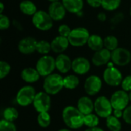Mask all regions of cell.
Wrapping results in <instances>:
<instances>
[{"label": "cell", "instance_id": "39", "mask_svg": "<svg viewBox=\"0 0 131 131\" xmlns=\"http://www.w3.org/2000/svg\"><path fill=\"white\" fill-rule=\"evenodd\" d=\"M97 19H98L100 21H101V22H104V21H105L107 20V15H106V13L104 12H99V13L97 14Z\"/></svg>", "mask_w": 131, "mask_h": 131}, {"label": "cell", "instance_id": "1", "mask_svg": "<svg viewBox=\"0 0 131 131\" xmlns=\"http://www.w3.org/2000/svg\"><path fill=\"white\" fill-rule=\"evenodd\" d=\"M62 119L65 125L72 130L79 129L84 125V115L73 106H68L63 109Z\"/></svg>", "mask_w": 131, "mask_h": 131}, {"label": "cell", "instance_id": "45", "mask_svg": "<svg viewBox=\"0 0 131 131\" xmlns=\"http://www.w3.org/2000/svg\"><path fill=\"white\" fill-rule=\"evenodd\" d=\"M129 97H130V101H131V91H130V94H129Z\"/></svg>", "mask_w": 131, "mask_h": 131}, {"label": "cell", "instance_id": "26", "mask_svg": "<svg viewBox=\"0 0 131 131\" xmlns=\"http://www.w3.org/2000/svg\"><path fill=\"white\" fill-rule=\"evenodd\" d=\"M104 48L109 50L110 51H113L118 48V39L114 35H107L104 38Z\"/></svg>", "mask_w": 131, "mask_h": 131}, {"label": "cell", "instance_id": "11", "mask_svg": "<svg viewBox=\"0 0 131 131\" xmlns=\"http://www.w3.org/2000/svg\"><path fill=\"white\" fill-rule=\"evenodd\" d=\"M130 97L127 91L124 90H119L115 91L111 97V103L114 110L124 111L129 104Z\"/></svg>", "mask_w": 131, "mask_h": 131}, {"label": "cell", "instance_id": "31", "mask_svg": "<svg viewBox=\"0 0 131 131\" xmlns=\"http://www.w3.org/2000/svg\"><path fill=\"white\" fill-rule=\"evenodd\" d=\"M99 124V117L94 114H90L84 116V125L88 128L96 127Z\"/></svg>", "mask_w": 131, "mask_h": 131}, {"label": "cell", "instance_id": "46", "mask_svg": "<svg viewBox=\"0 0 131 131\" xmlns=\"http://www.w3.org/2000/svg\"><path fill=\"white\" fill-rule=\"evenodd\" d=\"M130 16H131V7H130Z\"/></svg>", "mask_w": 131, "mask_h": 131}, {"label": "cell", "instance_id": "15", "mask_svg": "<svg viewBox=\"0 0 131 131\" xmlns=\"http://www.w3.org/2000/svg\"><path fill=\"white\" fill-rule=\"evenodd\" d=\"M91 69L90 61L84 57H77L72 61L71 70L78 75L86 74Z\"/></svg>", "mask_w": 131, "mask_h": 131}, {"label": "cell", "instance_id": "44", "mask_svg": "<svg viewBox=\"0 0 131 131\" xmlns=\"http://www.w3.org/2000/svg\"><path fill=\"white\" fill-rule=\"evenodd\" d=\"M50 2H58V1H61V0H48Z\"/></svg>", "mask_w": 131, "mask_h": 131}, {"label": "cell", "instance_id": "16", "mask_svg": "<svg viewBox=\"0 0 131 131\" xmlns=\"http://www.w3.org/2000/svg\"><path fill=\"white\" fill-rule=\"evenodd\" d=\"M111 60V51L104 48L101 50L94 52L91 58V62L94 66L101 67L109 63Z\"/></svg>", "mask_w": 131, "mask_h": 131}, {"label": "cell", "instance_id": "30", "mask_svg": "<svg viewBox=\"0 0 131 131\" xmlns=\"http://www.w3.org/2000/svg\"><path fill=\"white\" fill-rule=\"evenodd\" d=\"M51 116L48 112H42V113H38V117H37V121L38 125L42 127V128H47L50 126L51 124Z\"/></svg>", "mask_w": 131, "mask_h": 131}, {"label": "cell", "instance_id": "9", "mask_svg": "<svg viewBox=\"0 0 131 131\" xmlns=\"http://www.w3.org/2000/svg\"><path fill=\"white\" fill-rule=\"evenodd\" d=\"M111 61L117 66L124 67L131 61V52L125 48L118 47L111 51Z\"/></svg>", "mask_w": 131, "mask_h": 131}, {"label": "cell", "instance_id": "22", "mask_svg": "<svg viewBox=\"0 0 131 131\" xmlns=\"http://www.w3.org/2000/svg\"><path fill=\"white\" fill-rule=\"evenodd\" d=\"M87 45L91 50H92L95 52L98 51L104 48V38H102V37L99 35L92 34L90 35Z\"/></svg>", "mask_w": 131, "mask_h": 131}, {"label": "cell", "instance_id": "34", "mask_svg": "<svg viewBox=\"0 0 131 131\" xmlns=\"http://www.w3.org/2000/svg\"><path fill=\"white\" fill-rule=\"evenodd\" d=\"M11 25V21L9 18L4 15V14H0V30L1 31H5L8 29Z\"/></svg>", "mask_w": 131, "mask_h": 131}, {"label": "cell", "instance_id": "19", "mask_svg": "<svg viewBox=\"0 0 131 131\" xmlns=\"http://www.w3.org/2000/svg\"><path fill=\"white\" fill-rule=\"evenodd\" d=\"M77 108L85 116L90 114L94 111V102L86 96L81 97L78 99L77 103Z\"/></svg>", "mask_w": 131, "mask_h": 131}, {"label": "cell", "instance_id": "14", "mask_svg": "<svg viewBox=\"0 0 131 131\" xmlns=\"http://www.w3.org/2000/svg\"><path fill=\"white\" fill-rule=\"evenodd\" d=\"M38 41L31 36L21 38L18 44V49L22 54L28 55L36 51Z\"/></svg>", "mask_w": 131, "mask_h": 131}, {"label": "cell", "instance_id": "27", "mask_svg": "<svg viewBox=\"0 0 131 131\" xmlns=\"http://www.w3.org/2000/svg\"><path fill=\"white\" fill-rule=\"evenodd\" d=\"M2 117L4 120L7 121L13 122L18 117V111H17L16 108L13 107H8L3 111Z\"/></svg>", "mask_w": 131, "mask_h": 131}, {"label": "cell", "instance_id": "42", "mask_svg": "<svg viewBox=\"0 0 131 131\" xmlns=\"http://www.w3.org/2000/svg\"><path fill=\"white\" fill-rule=\"evenodd\" d=\"M4 8H5L4 4H3V2H0V14H3Z\"/></svg>", "mask_w": 131, "mask_h": 131}, {"label": "cell", "instance_id": "8", "mask_svg": "<svg viewBox=\"0 0 131 131\" xmlns=\"http://www.w3.org/2000/svg\"><path fill=\"white\" fill-rule=\"evenodd\" d=\"M103 78L107 84L112 87L119 86L124 79L121 71L114 66H109L104 70Z\"/></svg>", "mask_w": 131, "mask_h": 131}, {"label": "cell", "instance_id": "35", "mask_svg": "<svg viewBox=\"0 0 131 131\" xmlns=\"http://www.w3.org/2000/svg\"><path fill=\"white\" fill-rule=\"evenodd\" d=\"M71 28L66 24H61L58 26V35L63 36V37H66L68 38V36L70 35L71 32Z\"/></svg>", "mask_w": 131, "mask_h": 131}, {"label": "cell", "instance_id": "6", "mask_svg": "<svg viewBox=\"0 0 131 131\" xmlns=\"http://www.w3.org/2000/svg\"><path fill=\"white\" fill-rule=\"evenodd\" d=\"M94 111L96 114L101 118H107L114 111L111 100L104 96L98 97L94 101Z\"/></svg>", "mask_w": 131, "mask_h": 131}, {"label": "cell", "instance_id": "23", "mask_svg": "<svg viewBox=\"0 0 131 131\" xmlns=\"http://www.w3.org/2000/svg\"><path fill=\"white\" fill-rule=\"evenodd\" d=\"M21 12L28 16H33L38 11L36 5L31 0H22L19 4Z\"/></svg>", "mask_w": 131, "mask_h": 131}, {"label": "cell", "instance_id": "21", "mask_svg": "<svg viewBox=\"0 0 131 131\" xmlns=\"http://www.w3.org/2000/svg\"><path fill=\"white\" fill-rule=\"evenodd\" d=\"M41 75L37 69L33 68H25L21 72V79L28 84H33L38 81Z\"/></svg>", "mask_w": 131, "mask_h": 131}, {"label": "cell", "instance_id": "17", "mask_svg": "<svg viewBox=\"0 0 131 131\" xmlns=\"http://www.w3.org/2000/svg\"><path fill=\"white\" fill-rule=\"evenodd\" d=\"M56 69L61 74L68 73L72 67V61L65 54H60L55 58Z\"/></svg>", "mask_w": 131, "mask_h": 131}, {"label": "cell", "instance_id": "4", "mask_svg": "<svg viewBox=\"0 0 131 131\" xmlns=\"http://www.w3.org/2000/svg\"><path fill=\"white\" fill-rule=\"evenodd\" d=\"M91 34L89 31L84 27H77L71 30L68 36L70 45L73 47H82L88 44Z\"/></svg>", "mask_w": 131, "mask_h": 131}, {"label": "cell", "instance_id": "3", "mask_svg": "<svg viewBox=\"0 0 131 131\" xmlns=\"http://www.w3.org/2000/svg\"><path fill=\"white\" fill-rule=\"evenodd\" d=\"M31 22L35 28L41 31H48L54 25V21L48 12L44 10H38L31 18Z\"/></svg>", "mask_w": 131, "mask_h": 131}, {"label": "cell", "instance_id": "12", "mask_svg": "<svg viewBox=\"0 0 131 131\" xmlns=\"http://www.w3.org/2000/svg\"><path fill=\"white\" fill-rule=\"evenodd\" d=\"M84 88L88 95L94 96L100 92L102 88V81L97 75H91L86 78Z\"/></svg>", "mask_w": 131, "mask_h": 131}, {"label": "cell", "instance_id": "25", "mask_svg": "<svg viewBox=\"0 0 131 131\" xmlns=\"http://www.w3.org/2000/svg\"><path fill=\"white\" fill-rule=\"evenodd\" d=\"M106 124L111 131H121L122 128V124L119 118L114 117V115H111L106 118Z\"/></svg>", "mask_w": 131, "mask_h": 131}, {"label": "cell", "instance_id": "28", "mask_svg": "<svg viewBox=\"0 0 131 131\" xmlns=\"http://www.w3.org/2000/svg\"><path fill=\"white\" fill-rule=\"evenodd\" d=\"M121 0H102L101 8L107 12H114L119 8Z\"/></svg>", "mask_w": 131, "mask_h": 131}, {"label": "cell", "instance_id": "33", "mask_svg": "<svg viewBox=\"0 0 131 131\" xmlns=\"http://www.w3.org/2000/svg\"><path fill=\"white\" fill-rule=\"evenodd\" d=\"M16 127L13 122L7 121L4 119L0 121V131H16Z\"/></svg>", "mask_w": 131, "mask_h": 131}, {"label": "cell", "instance_id": "36", "mask_svg": "<svg viewBox=\"0 0 131 131\" xmlns=\"http://www.w3.org/2000/svg\"><path fill=\"white\" fill-rule=\"evenodd\" d=\"M121 87L122 89L125 91H131V74L126 76L121 83Z\"/></svg>", "mask_w": 131, "mask_h": 131}, {"label": "cell", "instance_id": "18", "mask_svg": "<svg viewBox=\"0 0 131 131\" xmlns=\"http://www.w3.org/2000/svg\"><path fill=\"white\" fill-rule=\"evenodd\" d=\"M51 51L55 54H63L64 51H65L68 46L70 45L68 38L66 37H63L61 35L56 36L51 41Z\"/></svg>", "mask_w": 131, "mask_h": 131}, {"label": "cell", "instance_id": "38", "mask_svg": "<svg viewBox=\"0 0 131 131\" xmlns=\"http://www.w3.org/2000/svg\"><path fill=\"white\" fill-rule=\"evenodd\" d=\"M88 5L94 8H97L101 7L102 0H86Z\"/></svg>", "mask_w": 131, "mask_h": 131}, {"label": "cell", "instance_id": "13", "mask_svg": "<svg viewBox=\"0 0 131 131\" xmlns=\"http://www.w3.org/2000/svg\"><path fill=\"white\" fill-rule=\"evenodd\" d=\"M47 12L54 21H60L63 20L68 12L61 1L51 2Z\"/></svg>", "mask_w": 131, "mask_h": 131}, {"label": "cell", "instance_id": "40", "mask_svg": "<svg viewBox=\"0 0 131 131\" xmlns=\"http://www.w3.org/2000/svg\"><path fill=\"white\" fill-rule=\"evenodd\" d=\"M113 114H114V117H116L117 118H121V117H123L124 111H122V110H114Z\"/></svg>", "mask_w": 131, "mask_h": 131}, {"label": "cell", "instance_id": "20", "mask_svg": "<svg viewBox=\"0 0 131 131\" xmlns=\"http://www.w3.org/2000/svg\"><path fill=\"white\" fill-rule=\"evenodd\" d=\"M67 12L71 14H79L84 5V0H61Z\"/></svg>", "mask_w": 131, "mask_h": 131}, {"label": "cell", "instance_id": "41", "mask_svg": "<svg viewBox=\"0 0 131 131\" xmlns=\"http://www.w3.org/2000/svg\"><path fill=\"white\" fill-rule=\"evenodd\" d=\"M85 131H104L103 129L98 127H92V128H88Z\"/></svg>", "mask_w": 131, "mask_h": 131}, {"label": "cell", "instance_id": "29", "mask_svg": "<svg viewBox=\"0 0 131 131\" xmlns=\"http://www.w3.org/2000/svg\"><path fill=\"white\" fill-rule=\"evenodd\" d=\"M51 51V42L46 40H41L38 41L37 43L36 51L42 55H47Z\"/></svg>", "mask_w": 131, "mask_h": 131}, {"label": "cell", "instance_id": "2", "mask_svg": "<svg viewBox=\"0 0 131 131\" xmlns=\"http://www.w3.org/2000/svg\"><path fill=\"white\" fill-rule=\"evenodd\" d=\"M64 88V78L56 73L45 78L43 82V88L45 92L49 95H55L58 94Z\"/></svg>", "mask_w": 131, "mask_h": 131}, {"label": "cell", "instance_id": "24", "mask_svg": "<svg viewBox=\"0 0 131 131\" xmlns=\"http://www.w3.org/2000/svg\"><path fill=\"white\" fill-rule=\"evenodd\" d=\"M79 78L74 74H70L64 78V88L68 90L75 89L79 84Z\"/></svg>", "mask_w": 131, "mask_h": 131}, {"label": "cell", "instance_id": "37", "mask_svg": "<svg viewBox=\"0 0 131 131\" xmlns=\"http://www.w3.org/2000/svg\"><path fill=\"white\" fill-rule=\"evenodd\" d=\"M123 119L124 121L131 125V105L128 106L124 111V114H123Z\"/></svg>", "mask_w": 131, "mask_h": 131}, {"label": "cell", "instance_id": "7", "mask_svg": "<svg viewBox=\"0 0 131 131\" xmlns=\"http://www.w3.org/2000/svg\"><path fill=\"white\" fill-rule=\"evenodd\" d=\"M36 92L32 86L26 85L20 88L15 97L17 104L21 107H28L33 104Z\"/></svg>", "mask_w": 131, "mask_h": 131}, {"label": "cell", "instance_id": "43", "mask_svg": "<svg viewBox=\"0 0 131 131\" xmlns=\"http://www.w3.org/2000/svg\"><path fill=\"white\" fill-rule=\"evenodd\" d=\"M58 131H71V130H69V129H66V128H63V129H61V130H59Z\"/></svg>", "mask_w": 131, "mask_h": 131}, {"label": "cell", "instance_id": "32", "mask_svg": "<svg viewBox=\"0 0 131 131\" xmlns=\"http://www.w3.org/2000/svg\"><path fill=\"white\" fill-rule=\"evenodd\" d=\"M10 71H11L10 64L5 61H0V79L2 80L5 78H6L10 73Z\"/></svg>", "mask_w": 131, "mask_h": 131}, {"label": "cell", "instance_id": "10", "mask_svg": "<svg viewBox=\"0 0 131 131\" xmlns=\"http://www.w3.org/2000/svg\"><path fill=\"white\" fill-rule=\"evenodd\" d=\"M33 107L38 113L48 112L51 106V97L45 91H40L36 94L33 101Z\"/></svg>", "mask_w": 131, "mask_h": 131}, {"label": "cell", "instance_id": "5", "mask_svg": "<svg viewBox=\"0 0 131 131\" xmlns=\"http://www.w3.org/2000/svg\"><path fill=\"white\" fill-rule=\"evenodd\" d=\"M35 68L41 77H47L51 74L56 68L55 58L49 54L42 55L37 61Z\"/></svg>", "mask_w": 131, "mask_h": 131}]
</instances>
